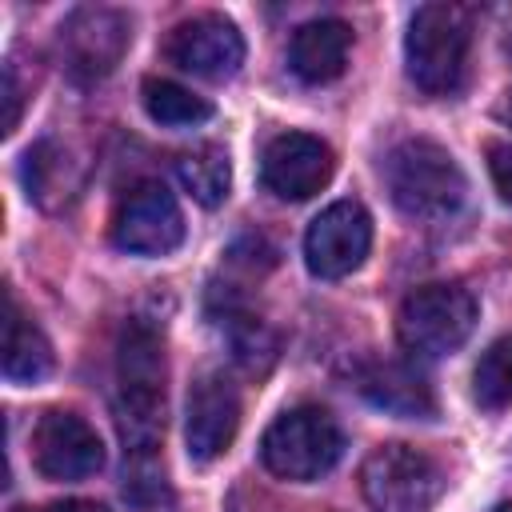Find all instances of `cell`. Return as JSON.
<instances>
[{"label":"cell","instance_id":"obj_15","mask_svg":"<svg viewBox=\"0 0 512 512\" xmlns=\"http://www.w3.org/2000/svg\"><path fill=\"white\" fill-rule=\"evenodd\" d=\"M348 52H352V28L340 16H320L292 32L288 68L304 84H328L348 68Z\"/></svg>","mask_w":512,"mask_h":512},{"label":"cell","instance_id":"obj_9","mask_svg":"<svg viewBox=\"0 0 512 512\" xmlns=\"http://www.w3.org/2000/svg\"><path fill=\"white\" fill-rule=\"evenodd\" d=\"M372 248V216L356 200L328 204L304 232V264L320 280H340L364 264Z\"/></svg>","mask_w":512,"mask_h":512},{"label":"cell","instance_id":"obj_14","mask_svg":"<svg viewBox=\"0 0 512 512\" xmlns=\"http://www.w3.org/2000/svg\"><path fill=\"white\" fill-rule=\"evenodd\" d=\"M356 388L368 404L404 416V420H432L436 416V392L424 380V372L408 360H368L356 368Z\"/></svg>","mask_w":512,"mask_h":512},{"label":"cell","instance_id":"obj_6","mask_svg":"<svg viewBox=\"0 0 512 512\" xmlns=\"http://www.w3.org/2000/svg\"><path fill=\"white\" fill-rule=\"evenodd\" d=\"M360 492L372 512H432L444 468L412 444H380L360 464Z\"/></svg>","mask_w":512,"mask_h":512},{"label":"cell","instance_id":"obj_16","mask_svg":"<svg viewBox=\"0 0 512 512\" xmlns=\"http://www.w3.org/2000/svg\"><path fill=\"white\" fill-rule=\"evenodd\" d=\"M52 372V344L40 324L16 304L8 292V320H4V376L12 384H36Z\"/></svg>","mask_w":512,"mask_h":512},{"label":"cell","instance_id":"obj_3","mask_svg":"<svg viewBox=\"0 0 512 512\" xmlns=\"http://www.w3.org/2000/svg\"><path fill=\"white\" fill-rule=\"evenodd\" d=\"M472 52V16L460 4H420L404 36L408 80L428 96H452L464 84Z\"/></svg>","mask_w":512,"mask_h":512},{"label":"cell","instance_id":"obj_25","mask_svg":"<svg viewBox=\"0 0 512 512\" xmlns=\"http://www.w3.org/2000/svg\"><path fill=\"white\" fill-rule=\"evenodd\" d=\"M504 120L512 124V92H508V100H504Z\"/></svg>","mask_w":512,"mask_h":512},{"label":"cell","instance_id":"obj_10","mask_svg":"<svg viewBox=\"0 0 512 512\" xmlns=\"http://www.w3.org/2000/svg\"><path fill=\"white\" fill-rule=\"evenodd\" d=\"M32 460L44 480H84L100 472L104 444L84 416L68 408H48L32 428Z\"/></svg>","mask_w":512,"mask_h":512},{"label":"cell","instance_id":"obj_20","mask_svg":"<svg viewBox=\"0 0 512 512\" xmlns=\"http://www.w3.org/2000/svg\"><path fill=\"white\" fill-rule=\"evenodd\" d=\"M472 396L488 412H500L512 404V336H500L480 352L472 368Z\"/></svg>","mask_w":512,"mask_h":512},{"label":"cell","instance_id":"obj_11","mask_svg":"<svg viewBox=\"0 0 512 512\" xmlns=\"http://www.w3.org/2000/svg\"><path fill=\"white\" fill-rule=\"evenodd\" d=\"M164 52L176 68H184L200 80H228L244 64V36L228 16L200 12V16L180 20L168 32Z\"/></svg>","mask_w":512,"mask_h":512},{"label":"cell","instance_id":"obj_23","mask_svg":"<svg viewBox=\"0 0 512 512\" xmlns=\"http://www.w3.org/2000/svg\"><path fill=\"white\" fill-rule=\"evenodd\" d=\"M4 100H8L4 132H12V128H16V120H20V84H16V68H12V64L4 68Z\"/></svg>","mask_w":512,"mask_h":512},{"label":"cell","instance_id":"obj_22","mask_svg":"<svg viewBox=\"0 0 512 512\" xmlns=\"http://www.w3.org/2000/svg\"><path fill=\"white\" fill-rule=\"evenodd\" d=\"M484 156H488V176H492V184H496L500 200H504V204H512V144L488 140Z\"/></svg>","mask_w":512,"mask_h":512},{"label":"cell","instance_id":"obj_5","mask_svg":"<svg viewBox=\"0 0 512 512\" xmlns=\"http://www.w3.org/2000/svg\"><path fill=\"white\" fill-rule=\"evenodd\" d=\"M472 328H476V296L452 280L412 288L396 312V340L408 356L420 360L456 352L472 336Z\"/></svg>","mask_w":512,"mask_h":512},{"label":"cell","instance_id":"obj_8","mask_svg":"<svg viewBox=\"0 0 512 512\" xmlns=\"http://www.w3.org/2000/svg\"><path fill=\"white\" fill-rule=\"evenodd\" d=\"M128 44H132V24L120 8L88 4L60 24V60H64V72L76 80L108 76L128 52Z\"/></svg>","mask_w":512,"mask_h":512},{"label":"cell","instance_id":"obj_21","mask_svg":"<svg viewBox=\"0 0 512 512\" xmlns=\"http://www.w3.org/2000/svg\"><path fill=\"white\" fill-rule=\"evenodd\" d=\"M64 176H68V156L52 140H40V144H32L24 152V188L40 204H52V192H64L68 188Z\"/></svg>","mask_w":512,"mask_h":512},{"label":"cell","instance_id":"obj_2","mask_svg":"<svg viewBox=\"0 0 512 512\" xmlns=\"http://www.w3.org/2000/svg\"><path fill=\"white\" fill-rule=\"evenodd\" d=\"M384 184L392 204L420 224L452 220L468 200V180L452 152L428 136L400 140L384 160Z\"/></svg>","mask_w":512,"mask_h":512},{"label":"cell","instance_id":"obj_17","mask_svg":"<svg viewBox=\"0 0 512 512\" xmlns=\"http://www.w3.org/2000/svg\"><path fill=\"white\" fill-rule=\"evenodd\" d=\"M176 180L184 184V192H188L196 204H204V208L224 204L228 184H232L228 152L216 148V144H200V148L180 152V156H176Z\"/></svg>","mask_w":512,"mask_h":512},{"label":"cell","instance_id":"obj_12","mask_svg":"<svg viewBox=\"0 0 512 512\" xmlns=\"http://www.w3.org/2000/svg\"><path fill=\"white\" fill-rule=\"evenodd\" d=\"M240 428V392L224 372H200L184 404V444L196 464L224 456Z\"/></svg>","mask_w":512,"mask_h":512},{"label":"cell","instance_id":"obj_7","mask_svg":"<svg viewBox=\"0 0 512 512\" xmlns=\"http://www.w3.org/2000/svg\"><path fill=\"white\" fill-rule=\"evenodd\" d=\"M112 244L132 256H164L184 244V212L160 180L132 184L112 212Z\"/></svg>","mask_w":512,"mask_h":512},{"label":"cell","instance_id":"obj_19","mask_svg":"<svg viewBox=\"0 0 512 512\" xmlns=\"http://www.w3.org/2000/svg\"><path fill=\"white\" fill-rule=\"evenodd\" d=\"M216 324L220 332L228 336V348L236 356V364H244L248 372H264L276 356V336L268 332V324L252 312H244L240 304H224L216 312Z\"/></svg>","mask_w":512,"mask_h":512},{"label":"cell","instance_id":"obj_18","mask_svg":"<svg viewBox=\"0 0 512 512\" xmlns=\"http://www.w3.org/2000/svg\"><path fill=\"white\" fill-rule=\"evenodd\" d=\"M140 100H144V112L168 128H192L212 116V104L204 96H196L192 88H184L168 76H148L140 88Z\"/></svg>","mask_w":512,"mask_h":512},{"label":"cell","instance_id":"obj_4","mask_svg":"<svg viewBox=\"0 0 512 512\" xmlns=\"http://www.w3.org/2000/svg\"><path fill=\"white\" fill-rule=\"evenodd\" d=\"M344 452V432L320 404H296L280 412L260 436V460L272 476L292 484H312L336 468Z\"/></svg>","mask_w":512,"mask_h":512},{"label":"cell","instance_id":"obj_26","mask_svg":"<svg viewBox=\"0 0 512 512\" xmlns=\"http://www.w3.org/2000/svg\"><path fill=\"white\" fill-rule=\"evenodd\" d=\"M492 512H512V504H496V508H492Z\"/></svg>","mask_w":512,"mask_h":512},{"label":"cell","instance_id":"obj_13","mask_svg":"<svg viewBox=\"0 0 512 512\" xmlns=\"http://www.w3.org/2000/svg\"><path fill=\"white\" fill-rule=\"evenodd\" d=\"M336 172L332 148L312 132H280L260 156V180L280 200H312Z\"/></svg>","mask_w":512,"mask_h":512},{"label":"cell","instance_id":"obj_24","mask_svg":"<svg viewBox=\"0 0 512 512\" xmlns=\"http://www.w3.org/2000/svg\"><path fill=\"white\" fill-rule=\"evenodd\" d=\"M44 512H108V508L96 504V500H56V504H48Z\"/></svg>","mask_w":512,"mask_h":512},{"label":"cell","instance_id":"obj_1","mask_svg":"<svg viewBox=\"0 0 512 512\" xmlns=\"http://www.w3.org/2000/svg\"><path fill=\"white\" fill-rule=\"evenodd\" d=\"M164 388L168 360L164 336L148 320H128L116 340V428L124 440V496L144 504V492L160 496L164 476L156 472V448L164 440Z\"/></svg>","mask_w":512,"mask_h":512}]
</instances>
